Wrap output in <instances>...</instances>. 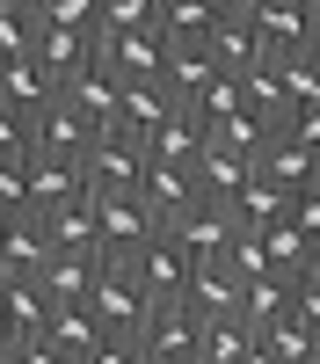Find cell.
I'll use <instances>...</instances> for the list:
<instances>
[{"label": "cell", "instance_id": "obj_1", "mask_svg": "<svg viewBox=\"0 0 320 364\" xmlns=\"http://www.w3.org/2000/svg\"><path fill=\"white\" fill-rule=\"evenodd\" d=\"M87 314H95L102 336H131V343H138V328L153 321V299L131 284V269H124V262H102V269H95V284H87Z\"/></svg>", "mask_w": 320, "mask_h": 364}, {"label": "cell", "instance_id": "obj_2", "mask_svg": "<svg viewBox=\"0 0 320 364\" xmlns=\"http://www.w3.org/2000/svg\"><path fill=\"white\" fill-rule=\"evenodd\" d=\"M175 248H182L189 262H226V248L241 240V226H233V211L226 204H211V197H197V204H182L175 219L160 226Z\"/></svg>", "mask_w": 320, "mask_h": 364}, {"label": "cell", "instance_id": "obj_3", "mask_svg": "<svg viewBox=\"0 0 320 364\" xmlns=\"http://www.w3.org/2000/svg\"><path fill=\"white\" fill-rule=\"evenodd\" d=\"M248 29H255V44H262V58H270V66L313 51V15H306V0H255Z\"/></svg>", "mask_w": 320, "mask_h": 364}, {"label": "cell", "instance_id": "obj_4", "mask_svg": "<svg viewBox=\"0 0 320 364\" xmlns=\"http://www.w3.org/2000/svg\"><path fill=\"white\" fill-rule=\"evenodd\" d=\"M124 269H131V284L153 299V306H182V291H189V269H197V262L175 248L167 233H153L138 255H124Z\"/></svg>", "mask_w": 320, "mask_h": 364}, {"label": "cell", "instance_id": "obj_5", "mask_svg": "<svg viewBox=\"0 0 320 364\" xmlns=\"http://www.w3.org/2000/svg\"><path fill=\"white\" fill-rule=\"evenodd\" d=\"M138 168H145V146H131L124 132H102V139L80 154L87 197H131V190H138Z\"/></svg>", "mask_w": 320, "mask_h": 364}, {"label": "cell", "instance_id": "obj_6", "mask_svg": "<svg viewBox=\"0 0 320 364\" xmlns=\"http://www.w3.org/2000/svg\"><path fill=\"white\" fill-rule=\"evenodd\" d=\"M153 233H160V226L145 219V204H138V197H95V255H102V262L138 255Z\"/></svg>", "mask_w": 320, "mask_h": 364}, {"label": "cell", "instance_id": "obj_7", "mask_svg": "<svg viewBox=\"0 0 320 364\" xmlns=\"http://www.w3.org/2000/svg\"><path fill=\"white\" fill-rule=\"evenodd\" d=\"M160 58H167V37L153 22H145V29H116V37H95V66H109L116 80H160Z\"/></svg>", "mask_w": 320, "mask_h": 364}, {"label": "cell", "instance_id": "obj_8", "mask_svg": "<svg viewBox=\"0 0 320 364\" xmlns=\"http://www.w3.org/2000/svg\"><path fill=\"white\" fill-rule=\"evenodd\" d=\"M145 364H197V314L189 306H153V321L138 328Z\"/></svg>", "mask_w": 320, "mask_h": 364}, {"label": "cell", "instance_id": "obj_9", "mask_svg": "<svg viewBox=\"0 0 320 364\" xmlns=\"http://www.w3.org/2000/svg\"><path fill=\"white\" fill-rule=\"evenodd\" d=\"M29 58H37V66L66 87L73 73H87L95 66V37H87V29H58V22H37V37H29Z\"/></svg>", "mask_w": 320, "mask_h": 364}, {"label": "cell", "instance_id": "obj_10", "mask_svg": "<svg viewBox=\"0 0 320 364\" xmlns=\"http://www.w3.org/2000/svg\"><path fill=\"white\" fill-rule=\"evenodd\" d=\"M29 139H37V154H58V161H80L87 154V146H95L102 132L95 124H87V117L66 102V95H58L51 109H37V117H29Z\"/></svg>", "mask_w": 320, "mask_h": 364}, {"label": "cell", "instance_id": "obj_11", "mask_svg": "<svg viewBox=\"0 0 320 364\" xmlns=\"http://www.w3.org/2000/svg\"><path fill=\"white\" fill-rule=\"evenodd\" d=\"M175 117V95L160 80H124V95H116V132L131 146H153V132Z\"/></svg>", "mask_w": 320, "mask_h": 364}, {"label": "cell", "instance_id": "obj_12", "mask_svg": "<svg viewBox=\"0 0 320 364\" xmlns=\"http://www.w3.org/2000/svg\"><path fill=\"white\" fill-rule=\"evenodd\" d=\"M131 197L145 204V219H153V226H167L182 204H197V182H189V168H175V161H153V154H145L138 190H131Z\"/></svg>", "mask_w": 320, "mask_h": 364}, {"label": "cell", "instance_id": "obj_13", "mask_svg": "<svg viewBox=\"0 0 320 364\" xmlns=\"http://www.w3.org/2000/svg\"><path fill=\"white\" fill-rule=\"evenodd\" d=\"M51 262L37 211H0V277H37Z\"/></svg>", "mask_w": 320, "mask_h": 364}, {"label": "cell", "instance_id": "obj_14", "mask_svg": "<svg viewBox=\"0 0 320 364\" xmlns=\"http://www.w3.org/2000/svg\"><path fill=\"white\" fill-rule=\"evenodd\" d=\"M37 226H44V248L51 255H95V197L51 204V211H37Z\"/></svg>", "mask_w": 320, "mask_h": 364}, {"label": "cell", "instance_id": "obj_15", "mask_svg": "<svg viewBox=\"0 0 320 364\" xmlns=\"http://www.w3.org/2000/svg\"><path fill=\"white\" fill-rule=\"evenodd\" d=\"M204 58H211L226 80H248V73L262 66V44H255L248 15H219V22H211V37H204Z\"/></svg>", "mask_w": 320, "mask_h": 364}, {"label": "cell", "instance_id": "obj_16", "mask_svg": "<svg viewBox=\"0 0 320 364\" xmlns=\"http://www.w3.org/2000/svg\"><path fill=\"white\" fill-rule=\"evenodd\" d=\"M313 161H320V154H306L291 132H270V146L255 154V175H262V182H277L284 197H299V190H313Z\"/></svg>", "mask_w": 320, "mask_h": 364}, {"label": "cell", "instance_id": "obj_17", "mask_svg": "<svg viewBox=\"0 0 320 364\" xmlns=\"http://www.w3.org/2000/svg\"><path fill=\"white\" fill-rule=\"evenodd\" d=\"M182 306H189L197 321H226V314H241V277H233L226 262H197V269H189Z\"/></svg>", "mask_w": 320, "mask_h": 364}, {"label": "cell", "instance_id": "obj_18", "mask_svg": "<svg viewBox=\"0 0 320 364\" xmlns=\"http://www.w3.org/2000/svg\"><path fill=\"white\" fill-rule=\"evenodd\" d=\"M58 95H66V102L87 117V124H95V132H116V95H124V80H116L109 66H87V73H73L66 87H58Z\"/></svg>", "mask_w": 320, "mask_h": 364}, {"label": "cell", "instance_id": "obj_19", "mask_svg": "<svg viewBox=\"0 0 320 364\" xmlns=\"http://www.w3.org/2000/svg\"><path fill=\"white\" fill-rule=\"evenodd\" d=\"M22 175H29V211H51V204H66V197H87V182H80V161L29 154V161H22Z\"/></svg>", "mask_w": 320, "mask_h": 364}, {"label": "cell", "instance_id": "obj_20", "mask_svg": "<svg viewBox=\"0 0 320 364\" xmlns=\"http://www.w3.org/2000/svg\"><path fill=\"white\" fill-rule=\"evenodd\" d=\"M211 80H219V66L204 58V44H167V58H160V87L175 95V109H189Z\"/></svg>", "mask_w": 320, "mask_h": 364}, {"label": "cell", "instance_id": "obj_21", "mask_svg": "<svg viewBox=\"0 0 320 364\" xmlns=\"http://www.w3.org/2000/svg\"><path fill=\"white\" fill-rule=\"evenodd\" d=\"M95 269H102V255H51V262L37 269L44 306H87V284H95Z\"/></svg>", "mask_w": 320, "mask_h": 364}, {"label": "cell", "instance_id": "obj_22", "mask_svg": "<svg viewBox=\"0 0 320 364\" xmlns=\"http://www.w3.org/2000/svg\"><path fill=\"white\" fill-rule=\"evenodd\" d=\"M0 102L22 109V117H37V109L58 102V80L37 66V58H8V66H0Z\"/></svg>", "mask_w": 320, "mask_h": 364}, {"label": "cell", "instance_id": "obj_23", "mask_svg": "<svg viewBox=\"0 0 320 364\" xmlns=\"http://www.w3.org/2000/svg\"><path fill=\"white\" fill-rule=\"evenodd\" d=\"M44 343L66 357V364H87L102 350V328H95V314L87 306H51V321H44Z\"/></svg>", "mask_w": 320, "mask_h": 364}, {"label": "cell", "instance_id": "obj_24", "mask_svg": "<svg viewBox=\"0 0 320 364\" xmlns=\"http://www.w3.org/2000/svg\"><path fill=\"white\" fill-rule=\"evenodd\" d=\"M226 211H233V226H241V233H255V226H270V219H284V211H291V197L277 190V182H262V175L248 168V182H241V190L226 197Z\"/></svg>", "mask_w": 320, "mask_h": 364}, {"label": "cell", "instance_id": "obj_25", "mask_svg": "<svg viewBox=\"0 0 320 364\" xmlns=\"http://www.w3.org/2000/svg\"><path fill=\"white\" fill-rule=\"evenodd\" d=\"M211 22H219L211 0H153V29H160L167 44H204Z\"/></svg>", "mask_w": 320, "mask_h": 364}, {"label": "cell", "instance_id": "obj_26", "mask_svg": "<svg viewBox=\"0 0 320 364\" xmlns=\"http://www.w3.org/2000/svg\"><path fill=\"white\" fill-rule=\"evenodd\" d=\"M204 146H211V132H204L189 109H175L167 124L153 132V146H145V154H153V161H175V168H197V161H204Z\"/></svg>", "mask_w": 320, "mask_h": 364}, {"label": "cell", "instance_id": "obj_27", "mask_svg": "<svg viewBox=\"0 0 320 364\" xmlns=\"http://www.w3.org/2000/svg\"><path fill=\"white\" fill-rule=\"evenodd\" d=\"M0 314H8V328H15V343H29V336H44V321H51V306H44V291H37V277H0Z\"/></svg>", "mask_w": 320, "mask_h": 364}, {"label": "cell", "instance_id": "obj_28", "mask_svg": "<svg viewBox=\"0 0 320 364\" xmlns=\"http://www.w3.org/2000/svg\"><path fill=\"white\" fill-rule=\"evenodd\" d=\"M248 168L255 161H241V154H226V146L211 139V146H204V161L189 168V182H197V197H211V204H226L233 190H241V182H248Z\"/></svg>", "mask_w": 320, "mask_h": 364}, {"label": "cell", "instance_id": "obj_29", "mask_svg": "<svg viewBox=\"0 0 320 364\" xmlns=\"http://www.w3.org/2000/svg\"><path fill=\"white\" fill-rule=\"evenodd\" d=\"M255 350L270 357V364H313V357H320V336H313L299 314H284V321H270V328L255 336Z\"/></svg>", "mask_w": 320, "mask_h": 364}, {"label": "cell", "instance_id": "obj_30", "mask_svg": "<svg viewBox=\"0 0 320 364\" xmlns=\"http://www.w3.org/2000/svg\"><path fill=\"white\" fill-rule=\"evenodd\" d=\"M248 350H255V336H248L241 314H226V321H197V364H241Z\"/></svg>", "mask_w": 320, "mask_h": 364}, {"label": "cell", "instance_id": "obj_31", "mask_svg": "<svg viewBox=\"0 0 320 364\" xmlns=\"http://www.w3.org/2000/svg\"><path fill=\"white\" fill-rule=\"evenodd\" d=\"M291 314V277H248L241 284V321H248V336H262L270 321Z\"/></svg>", "mask_w": 320, "mask_h": 364}, {"label": "cell", "instance_id": "obj_32", "mask_svg": "<svg viewBox=\"0 0 320 364\" xmlns=\"http://www.w3.org/2000/svg\"><path fill=\"white\" fill-rule=\"evenodd\" d=\"M241 102H248V109L262 117V124H277V132H284V117H291V102H284V73L270 66V58H262V66H255V73L241 80Z\"/></svg>", "mask_w": 320, "mask_h": 364}, {"label": "cell", "instance_id": "obj_33", "mask_svg": "<svg viewBox=\"0 0 320 364\" xmlns=\"http://www.w3.org/2000/svg\"><path fill=\"white\" fill-rule=\"evenodd\" d=\"M277 73H284V102H291V109L320 102V58H313V51H306V58H284Z\"/></svg>", "mask_w": 320, "mask_h": 364}, {"label": "cell", "instance_id": "obj_34", "mask_svg": "<svg viewBox=\"0 0 320 364\" xmlns=\"http://www.w3.org/2000/svg\"><path fill=\"white\" fill-rule=\"evenodd\" d=\"M29 37H37V22H29L15 0H0V66H8V58H29Z\"/></svg>", "mask_w": 320, "mask_h": 364}, {"label": "cell", "instance_id": "obj_35", "mask_svg": "<svg viewBox=\"0 0 320 364\" xmlns=\"http://www.w3.org/2000/svg\"><path fill=\"white\" fill-rule=\"evenodd\" d=\"M145 22H153V0H102L95 37H116V29H145Z\"/></svg>", "mask_w": 320, "mask_h": 364}, {"label": "cell", "instance_id": "obj_36", "mask_svg": "<svg viewBox=\"0 0 320 364\" xmlns=\"http://www.w3.org/2000/svg\"><path fill=\"white\" fill-rule=\"evenodd\" d=\"M29 154H0V211H29V175H22Z\"/></svg>", "mask_w": 320, "mask_h": 364}, {"label": "cell", "instance_id": "obj_37", "mask_svg": "<svg viewBox=\"0 0 320 364\" xmlns=\"http://www.w3.org/2000/svg\"><path fill=\"white\" fill-rule=\"evenodd\" d=\"M95 15H102V0H51V8H44V22H58V29H87V37H95Z\"/></svg>", "mask_w": 320, "mask_h": 364}, {"label": "cell", "instance_id": "obj_38", "mask_svg": "<svg viewBox=\"0 0 320 364\" xmlns=\"http://www.w3.org/2000/svg\"><path fill=\"white\" fill-rule=\"evenodd\" d=\"M0 154H37V139H29V117L0 102Z\"/></svg>", "mask_w": 320, "mask_h": 364}, {"label": "cell", "instance_id": "obj_39", "mask_svg": "<svg viewBox=\"0 0 320 364\" xmlns=\"http://www.w3.org/2000/svg\"><path fill=\"white\" fill-rule=\"evenodd\" d=\"M284 132L299 139L306 154H320V102H306V109H291V117H284Z\"/></svg>", "mask_w": 320, "mask_h": 364}, {"label": "cell", "instance_id": "obj_40", "mask_svg": "<svg viewBox=\"0 0 320 364\" xmlns=\"http://www.w3.org/2000/svg\"><path fill=\"white\" fill-rule=\"evenodd\" d=\"M284 219L299 226L306 240H320V190H299V197H291V211H284Z\"/></svg>", "mask_w": 320, "mask_h": 364}, {"label": "cell", "instance_id": "obj_41", "mask_svg": "<svg viewBox=\"0 0 320 364\" xmlns=\"http://www.w3.org/2000/svg\"><path fill=\"white\" fill-rule=\"evenodd\" d=\"M87 364H145V357H138V343H131V336H102V350L87 357Z\"/></svg>", "mask_w": 320, "mask_h": 364}, {"label": "cell", "instance_id": "obj_42", "mask_svg": "<svg viewBox=\"0 0 320 364\" xmlns=\"http://www.w3.org/2000/svg\"><path fill=\"white\" fill-rule=\"evenodd\" d=\"M299 277H313V284H320V240H306V269H299Z\"/></svg>", "mask_w": 320, "mask_h": 364}, {"label": "cell", "instance_id": "obj_43", "mask_svg": "<svg viewBox=\"0 0 320 364\" xmlns=\"http://www.w3.org/2000/svg\"><path fill=\"white\" fill-rule=\"evenodd\" d=\"M219 15H255V0H211Z\"/></svg>", "mask_w": 320, "mask_h": 364}, {"label": "cell", "instance_id": "obj_44", "mask_svg": "<svg viewBox=\"0 0 320 364\" xmlns=\"http://www.w3.org/2000/svg\"><path fill=\"white\" fill-rule=\"evenodd\" d=\"M15 8H22L29 22H44V8H51V0H15Z\"/></svg>", "mask_w": 320, "mask_h": 364}, {"label": "cell", "instance_id": "obj_45", "mask_svg": "<svg viewBox=\"0 0 320 364\" xmlns=\"http://www.w3.org/2000/svg\"><path fill=\"white\" fill-rule=\"evenodd\" d=\"M15 350V328H8V314H0V357H8Z\"/></svg>", "mask_w": 320, "mask_h": 364}, {"label": "cell", "instance_id": "obj_46", "mask_svg": "<svg viewBox=\"0 0 320 364\" xmlns=\"http://www.w3.org/2000/svg\"><path fill=\"white\" fill-rule=\"evenodd\" d=\"M241 364H270V357H262V350H248V357H241Z\"/></svg>", "mask_w": 320, "mask_h": 364}, {"label": "cell", "instance_id": "obj_47", "mask_svg": "<svg viewBox=\"0 0 320 364\" xmlns=\"http://www.w3.org/2000/svg\"><path fill=\"white\" fill-rule=\"evenodd\" d=\"M313 51H320V15H313Z\"/></svg>", "mask_w": 320, "mask_h": 364}, {"label": "cell", "instance_id": "obj_48", "mask_svg": "<svg viewBox=\"0 0 320 364\" xmlns=\"http://www.w3.org/2000/svg\"><path fill=\"white\" fill-rule=\"evenodd\" d=\"M306 15H320V0H306Z\"/></svg>", "mask_w": 320, "mask_h": 364}, {"label": "cell", "instance_id": "obj_49", "mask_svg": "<svg viewBox=\"0 0 320 364\" xmlns=\"http://www.w3.org/2000/svg\"><path fill=\"white\" fill-rule=\"evenodd\" d=\"M313 190H320V161H313Z\"/></svg>", "mask_w": 320, "mask_h": 364}, {"label": "cell", "instance_id": "obj_50", "mask_svg": "<svg viewBox=\"0 0 320 364\" xmlns=\"http://www.w3.org/2000/svg\"><path fill=\"white\" fill-rule=\"evenodd\" d=\"M313 364H320V357H313Z\"/></svg>", "mask_w": 320, "mask_h": 364}, {"label": "cell", "instance_id": "obj_51", "mask_svg": "<svg viewBox=\"0 0 320 364\" xmlns=\"http://www.w3.org/2000/svg\"><path fill=\"white\" fill-rule=\"evenodd\" d=\"M313 58H320V51H313Z\"/></svg>", "mask_w": 320, "mask_h": 364}]
</instances>
